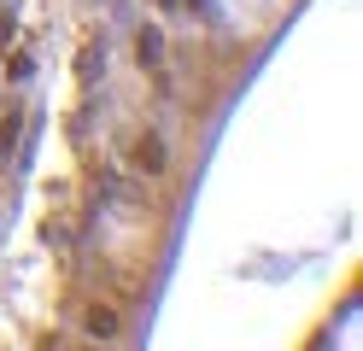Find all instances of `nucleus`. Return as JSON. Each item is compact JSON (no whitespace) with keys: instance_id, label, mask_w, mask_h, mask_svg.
Here are the masks:
<instances>
[{"instance_id":"obj_1","label":"nucleus","mask_w":363,"mask_h":351,"mask_svg":"<svg viewBox=\"0 0 363 351\" xmlns=\"http://www.w3.org/2000/svg\"><path fill=\"white\" fill-rule=\"evenodd\" d=\"M164 164H170V152H164V140H158V135L135 140V170H141V176H164Z\"/></svg>"},{"instance_id":"obj_6","label":"nucleus","mask_w":363,"mask_h":351,"mask_svg":"<svg viewBox=\"0 0 363 351\" xmlns=\"http://www.w3.org/2000/svg\"><path fill=\"white\" fill-rule=\"evenodd\" d=\"M30 70H35V59H30V53H12V59H6V77H12V82H24Z\"/></svg>"},{"instance_id":"obj_3","label":"nucleus","mask_w":363,"mask_h":351,"mask_svg":"<svg viewBox=\"0 0 363 351\" xmlns=\"http://www.w3.org/2000/svg\"><path fill=\"white\" fill-rule=\"evenodd\" d=\"M18 129H24V111H6V117H0V152L18 147Z\"/></svg>"},{"instance_id":"obj_4","label":"nucleus","mask_w":363,"mask_h":351,"mask_svg":"<svg viewBox=\"0 0 363 351\" xmlns=\"http://www.w3.org/2000/svg\"><path fill=\"white\" fill-rule=\"evenodd\" d=\"M77 77H82V82H94V77H100V41H94V47H88V53L77 59Z\"/></svg>"},{"instance_id":"obj_2","label":"nucleus","mask_w":363,"mask_h":351,"mask_svg":"<svg viewBox=\"0 0 363 351\" xmlns=\"http://www.w3.org/2000/svg\"><path fill=\"white\" fill-rule=\"evenodd\" d=\"M82 328H88V334H94V340H111V334H118V311H111V304H94V311H88L82 316Z\"/></svg>"},{"instance_id":"obj_7","label":"nucleus","mask_w":363,"mask_h":351,"mask_svg":"<svg viewBox=\"0 0 363 351\" xmlns=\"http://www.w3.org/2000/svg\"><path fill=\"white\" fill-rule=\"evenodd\" d=\"M12 47V18H0V53Z\"/></svg>"},{"instance_id":"obj_5","label":"nucleus","mask_w":363,"mask_h":351,"mask_svg":"<svg viewBox=\"0 0 363 351\" xmlns=\"http://www.w3.org/2000/svg\"><path fill=\"white\" fill-rule=\"evenodd\" d=\"M141 65L158 70V30H141Z\"/></svg>"}]
</instances>
